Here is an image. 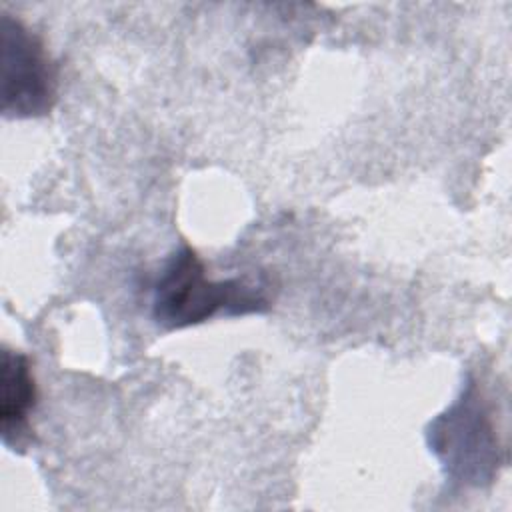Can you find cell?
<instances>
[{
	"label": "cell",
	"mask_w": 512,
	"mask_h": 512,
	"mask_svg": "<svg viewBox=\"0 0 512 512\" xmlns=\"http://www.w3.org/2000/svg\"><path fill=\"white\" fill-rule=\"evenodd\" d=\"M268 308L270 298L260 282L210 280L204 262L188 244L170 254L152 290V318L168 330L196 326L216 314H262Z\"/></svg>",
	"instance_id": "obj_1"
},
{
	"label": "cell",
	"mask_w": 512,
	"mask_h": 512,
	"mask_svg": "<svg viewBox=\"0 0 512 512\" xmlns=\"http://www.w3.org/2000/svg\"><path fill=\"white\" fill-rule=\"evenodd\" d=\"M426 438L446 478L464 488L490 486L508 460L488 398L472 378L454 404L428 424Z\"/></svg>",
	"instance_id": "obj_2"
},
{
	"label": "cell",
	"mask_w": 512,
	"mask_h": 512,
	"mask_svg": "<svg viewBox=\"0 0 512 512\" xmlns=\"http://www.w3.org/2000/svg\"><path fill=\"white\" fill-rule=\"evenodd\" d=\"M58 94V70L42 40L18 18L2 16V112L8 118L46 116Z\"/></svg>",
	"instance_id": "obj_3"
},
{
	"label": "cell",
	"mask_w": 512,
	"mask_h": 512,
	"mask_svg": "<svg viewBox=\"0 0 512 512\" xmlns=\"http://www.w3.org/2000/svg\"><path fill=\"white\" fill-rule=\"evenodd\" d=\"M36 406V382L28 358L22 352H2V442L22 446L30 434V414Z\"/></svg>",
	"instance_id": "obj_4"
}]
</instances>
